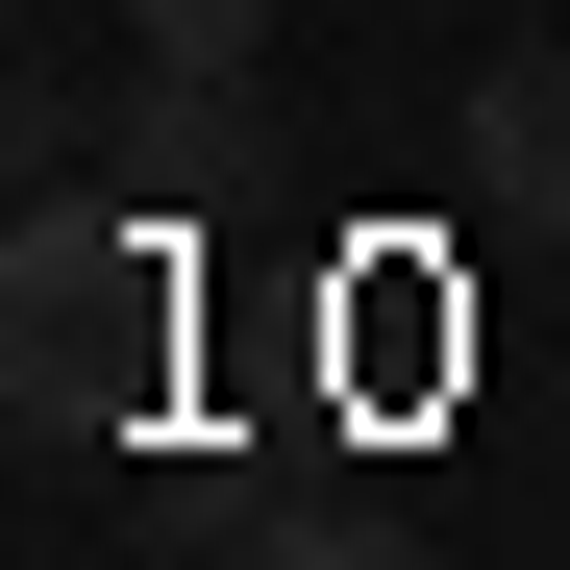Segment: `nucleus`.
Listing matches in <instances>:
<instances>
[{
	"label": "nucleus",
	"mask_w": 570,
	"mask_h": 570,
	"mask_svg": "<svg viewBox=\"0 0 570 570\" xmlns=\"http://www.w3.org/2000/svg\"><path fill=\"white\" fill-rule=\"evenodd\" d=\"M0 397H26V446H125L174 397V199H75V174H26V248H0Z\"/></svg>",
	"instance_id": "obj_1"
},
{
	"label": "nucleus",
	"mask_w": 570,
	"mask_h": 570,
	"mask_svg": "<svg viewBox=\"0 0 570 570\" xmlns=\"http://www.w3.org/2000/svg\"><path fill=\"white\" fill-rule=\"evenodd\" d=\"M446 149H471V199H497V224H570V50H497Z\"/></svg>",
	"instance_id": "obj_2"
},
{
	"label": "nucleus",
	"mask_w": 570,
	"mask_h": 570,
	"mask_svg": "<svg viewBox=\"0 0 570 570\" xmlns=\"http://www.w3.org/2000/svg\"><path fill=\"white\" fill-rule=\"evenodd\" d=\"M125 149H149V199H224L273 125H248V75H149V100H125Z\"/></svg>",
	"instance_id": "obj_3"
},
{
	"label": "nucleus",
	"mask_w": 570,
	"mask_h": 570,
	"mask_svg": "<svg viewBox=\"0 0 570 570\" xmlns=\"http://www.w3.org/2000/svg\"><path fill=\"white\" fill-rule=\"evenodd\" d=\"M149 75H273V0H125Z\"/></svg>",
	"instance_id": "obj_4"
}]
</instances>
